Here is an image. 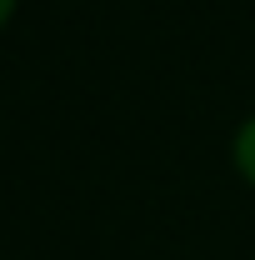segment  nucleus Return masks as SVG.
<instances>
[{"mask_svg": "<svg viewBox=\"0 0 255 260\" xmlns=\"http://www.w3.org/2000/svg\"><path fill=\"white\" fill-rule=\"evenodd\" d=\"M230 165H235V175H240L245 185H255V115L240 120V130H235V140H230Z\"/></svg>", "mask_w": 255, "mask_h": 260, "instance_id": "1", "label": "nucleus"}, {"mask_svg": "<svg viewBox=\"0 0 255 260\" xmlns=\"http://www.w3.org/2000/svg\"><path fill=\"white\" fill-rule=\"evenodd\" d=\"M15 5H20V0H0V30L10 25V15H15Z\"/></svg>", "mask_w": 255, "mask_h": 260, "instance_id": "2", "label": "nucleus"}]
</instances>
